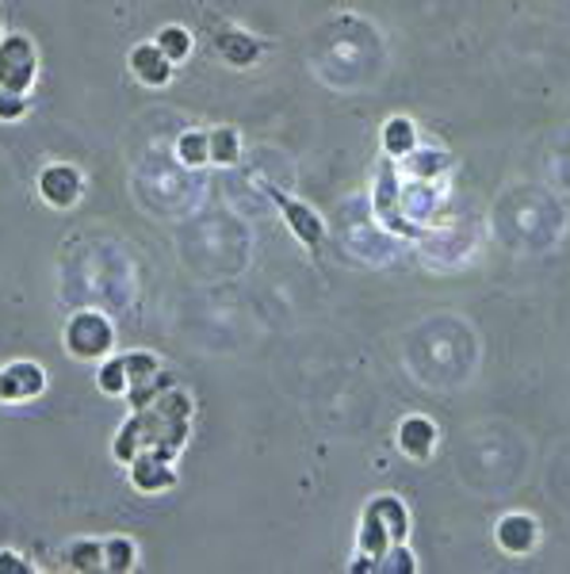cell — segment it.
<instances>
[{
	"label": "cell",
	"instance_id": "obj_1",
	"mask_svg": "<svg viewBox=\"0 0 570 574\" xmlns=\"http://www.w3.org/2000/svg\"><path fill=\"white\" fill-rule=\"evenodd\" d=\"M66 348L77 360H104L115 348V326L100 310H77L66 322Z\"/></svg>",
	"mask_w": 570,
	"mask_h": 574
},
{
	"label": "cell",
	"instance_id": "obj_4",
	"mask_svg": "<svg viewBox=\"0 0 570 574\" xmlns=\"http://www.w3.org/2000/svg\"><path fill=\"white\" fill-rule=\"evenodd\" d=\"M85 192V177L77 165H47V169L39 173V195L50 203V207L57 211H69L77 200H81Z\"/></svg>",
	"mask_w": 570,
	"mask_h": 574
},
{
	"label": "cell",
	"instance_id": "obj_16",
	"mask_svg": "<svg viewBox=\"0 0 570 574\" xmlns=\"http://www.w3.org/2000/svg\"><path fill=\"white\" fill-rule=\"evenodd\" d=\"M207 146H211V162L215 165H234L237 154H242V142H237L234 127H219L207 135Z\"/></svg>",
	"mask_w": 570,
	"mask_h": 574
},
{
	"label": "cell",
	"instance_id": "obj_21",
	"mask_svg": "<svg viewBox=\"0 0 570 574\" xmlns=\"http://www.w3.org/2000/svg\"><path fill=\"white\" fill-rule=\"evenodd\" d=\"M0 574H35V566L27 563L20 551L4 548V551H0Z\"/></svg>",
	"mask_w": 570,
	"mask_h": 574
},
{
	"label": "cell",
	"instance_id": "obj_13",
	"mask_svg": "<svg viewBox=\"0 0 570 574\" xmlns=\"http://www.w3.org/2000/svg\"><path fill=\"white\" fill-rule=\"evenodd\" d=\"M384 150L391 157H410L417 150V130L410 119H391L384 127Z\"/></svg>",
	"mask_w": 570,
	"mask_h": 574
},
{
	"label": "cell",
	"instance_id": "obj_20",
	"mask_svg": "<svg viewBox=\"0 0 570 574\" xmlns=\"http://www.w3.org/2000/svg\"><path fill=\"white\" fill-rule=\"evenodd\" d=\"M379 563H384V571H402V574H414L417 571L414 556H410L402 544H391V548L384 551V559H379Z\"/></svg>",
	"mask_w": 570,
	"mask_h": 574
},
{
	"label": "cell",
	"instance_id": "obj_11",
	"mask_svg": "<svg viewBox=\"0 0 570 574\" xmlns=\"http://www.w3.org/2000/svg\"><path fill=\"white\" fill-rule=\"evenodd\" d=\"M215 47H219V54L226 58L230 65H252L261 58V42L245 31H222L219 39H215Z\"/></svg>",
	"mask_w": 570,
	"mask_h": 574
},
{
	"label": "cell",
	"instance_id": "obj_3",
	"mask_svg": "<svg viewBox=\"0 0 570 574\" xmlns=\"http://www.w3.org/2000/svg\"><path fill=\"white\" fill-rule=\"evenodd\" d=\"M47 391V372L35 360H12L0 368V403H31Z\"/></svg>",
	"mask_w": 570,
	"mask_h": 574
},
{
	"label": "cell",
	"instance_id": "obj_8",
	"mask_svg": "<svg viewBox=\"0 0 570 574\" xmlns=\"http://www.w3.org/2000/svg\"><path fill=\"white\" fill-rule=\"evenodd\" d=\"M399 448L414 460H429L432 448H437V429L429 418H406L399 425Z\"/></svg>",
	"mask_w": 570,
	"mask_h": 574
},
{
	"label": "cell",
	"instance_id": "obj_2",
	"mask_svg": "<svg viewBox=\"0 0 570 574\" xmlns=\"http://www.w3.org/2000/svg\"><path fill=\"white\" fill-rule=\"evenodd\" d=\"M39 74V54L27 35H9L0 39V89L27 92Z\"/></svg>",
	"mask_w": 570,
	"mask_h": 574
},
{
	"label": "cell",
	"instance_id": "obj_19",
	"mask_svg": "<svg viewBox=\"0 0 570 574\" xmlns=\"http://www.w3.org/2000/svg\"><path fill=\"white\" fill-rule=\"evenodd\" d=\"M27 92H12V89H0V123H16L27 115Z\"/></svg>",
	"mask_w": 570,
	"mask_h": 574
},
{
	"label": "cell",
	"instance_id": "obj_7",
	"mask_svg": "<svg viewBox=\"0 0 570 574\" xmlns=\"http://www.w3.org/2000/svg\"><path fill=\"white\" fill-rule=\"evenodd\" d=\"M127 65H131V74L139 77L142 85H150V89H161L172 77V62L161 54L157 42H139V47L131 50V58H127Z\"/></svg>",
	"mask_w": 570,
	"mask_h": 574
},
{
	"label": "cell",
	"instance_id": "obj_18",
	"mask_svg": "<svg viewBox=\"0 0 570 574\" xmlns=\"http://www.w3.org/2000/svg\"><path fill=\"white\" fill-rule=\"evenodd\" d=\"M177 154H180V162L184 165H207L211 162V146H207L204 130H187V135H180Z\"/></svg>",
	"mask_w": 570,
	"mask_h": 574
},
{
	"label": "cell",
	"instance_id": "obj_9",
	"mask_svg": "<svg viewBox=\"0 0 570 574\" xmlns=\"http://www.w3.org/2000/svg\"><path fill=\"white\" fill-rule=\"evenodd\" d=\"M497 544H502L509 556H524L536 544V521L524 518V513H509V518L497 525Z\"/></svg>",
	"mask_w": 570,
	"mask_h": 574
},
{
	"label": "cell",
	"instance_id": "obj_17",
	"mask_svg": "<svg viewBox=\"0 0 570 574\" xmlns=\"http://www.w3.org/2000/svg\"><path fill=\"white\" fill-rule=\"evenodd\" d=\"M154 42H157V47H161V54L169 58L172 65H177V62H184V58L192 54V35H187L184 27H177V24L161 27Z\"/></svg>",
	"mask_w": 570,
	"mask_h": 574
},
{
	"label": "cell",
	"instance_id": "obj_15",
	"mask_svg": "<svg viewBox=\"0 0 570 574\" xmlns=\"http://www.w3.org/2000/svg\"><path fill=\"white\" fill-rule=\"evenodd\" d=\"M69 566L81 574L104 571V540H74L69 544Z\"/></svg>",
	"mask_w": 570,
	"mask_h": 574
},
{
	"label": "cell",
	"instance_id": "obj_14",
	"mask_svg": "<svg viewBox=\"0 0 570 574\" xmlns=\"http://www.w3.org/2000/svg\"><path fill=\"white\" fill-rule=\"evenodd\" d=\"M96 383L107 398L127 395L131 380H127V365H122V356H104V365H100V372H96Z\"/></svg>",
	"mask_w": 570,
	"mask_h": 574
},
{
	"label": "cell",
	"instance_id": "obj_10",
	"mask_svg": "<svg viewBox=\"0 0 570 574\" xmlns=\"http://www.w3.org/2000/svg\"><path fill=\"white\" fill-rule=\"evenodd\" d=\"M367 513H372L379 525H384V533L391 536L394 544L406 540L410 533V518H406V506H402L399 498H375L372 506H367Z\"/></svg>",
	"mask_w": 570,
	"mask_h": 574
},
{
	"label": "cell",
	"instance_id": "obj_6",
	"mask_svg": "<svg viewBox=\"0 0 570 574\" xmlns=\"http://www.w3.org/2000/svg\"><path fill=\"white\" fill-rule=\"evenodd\" d=\"M131 483H134V490H142V494H161L177 483V471H172L169 456L139 452L131 460Z\"/></svg>",
	"mask_w": 570,
	"mask_h": 574
},
{
	"label": "cell",
	"instance_id": "obj_5",
	"mask_svg": "<svg viewBox=\"0 0 570 574\" xmlns=\"http://www.w3.org/2000/svg\"><path fill=\"white\" fill-rule=\"evenodd\" d=\"M269 195H272V203L284 211V219H287V227H292V234L299 238L307 250H319L322 238H326V227H322L319 215H314L307 203H299V200H292V195H284L280 188H272Z\"/></svg>",
	"mask_w": 570,
	"mask_h": 574
},
{
	"label": "cell",
	"instance_id": "obj_12",
	"mask_svg": "<svg viewBox=\"0 0 570 574\" xmlns=\"http://www.w3.org/2000/svg\"><path fill=\"white\" fill-rule=\"evenodd\" d=\"M134 563H139V544L131 540V536H107L104 540V571H134Z\"/></svg>",
	"mask_w": 570,
	"mask_h": 574
}]
</instances>
